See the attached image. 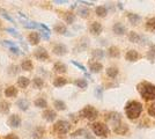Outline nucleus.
<instances>
[{
    "label": "nucleus",
    "instance_id": "nucleus-1",
    "mask_svg": "<svg viewBox=\"0 0 155 139\" xmlns=\"http://www.w3.org/2000/svg\"><path fill=\"white\" fill-rule=\"evenodd\" d=\"M137 88L143 100H146V101L155 100V85L149 84L147 81H142L137 86Z\"/></svg>",
    "mask_w": 155,
    "mask_h": 139
},
{
    "label": "nucleus",
    "instance_id": "nucleus-2",
    "mask_svg": "<svg viewBox=\"0 0 155 139\" xmlns=\"http://www.w3.org/2000/svg\"><path fill=\"white\" fill-rule=\"evenodd\" d=\"M142 113V104L138 101H130L125 106V115L129 119H137Z\"/></svg>",
    "mask_w": 155,
    "mask_h": 139
},
{
    "label": "nucleus",
    "instance_id": "nucleus-3",
    "mask_svg": "<svg viewBox=\"0 0 155 139\" xmlns=\"http://www.w3.org/2000/svg\"><path fill=\"white\" fill-rule=\"evenodd\" d=\"M91 130L94 134H96L97 137H108L109 136V127L107 124L101 123V122H96L91 124Z\"/></svg>",
    "mask_w": 155,
    "mask_h": 139
},
{
    "label": "nucleus",
    "instance_id": "nucleus-4",
    "mask_svg": "<svg viewBox=\"0 0 155 139\" xmlns=\"http://www.w3.org/2000/svg\"><path fill=\"white\" fill-rule=\"evenodd\" d=\"M80 116H82L84 118L88 119V121H94V119H96V117L98 116V111H97L94 107L86 106L84 109L80 111Z\"/></svg>",
    "mask_w": 155,
    "mask_h": 139
},
{
    "label": "nucleus",
    "instance_id": "nucleus-5",
    "mask_svg": "<svg viewBox=\"0 0 155 139\" xmlns=\"http://www.w3.org/2000/svg\"><path fill=\"white\" fill-rule=\"evenodd\" d=\"M70 129H71V124L66 121H58L53 126L54 132L59 133V134H66L70 131Z\"/></svg>",
    "mask_w": 155,
    "mask_h": 139
},
{
    "label": "nucleus",
    "instance_id": "nucleus-6",
    "mask_svg": "<svg viewBox=\"0 0 155 139\" xmlns=\"http://www.w3.org/2000/svg\"><path fill=\"white\" fill-rule=\"evenodd\" d=\"M34 56L38 60H41V61H44V60H46L49 58V53H48V51H46L43 46L37 48V49L35 50V52H34Z\"/></svg>",
    "mask_w": 155,
    "mask_h": 139
},
{
    "label": "nucleus",
    "instance_id": "nucleus-7",
    "mask_svg": "<svg viewBox=\"0 0 155 139\" xmlns=\"http://www.w3.org/2000/svg\"><path fill=\"white\" fill-rule=\"evenodd\" d=\"M8 124H9L11 127H14V129L19 127V126L21 125V118H20L19 115H16V114L11 115V117L8 119Z\"/></svg>",
    "mask_w": 155,
    "mask_h": 139
},
{
    "label": "nucleus",
    "instance_id": "nucleus-8",
    "mask_svg": "<svg viewBox=\"0 0 155 139\" xmlns=\"http://www.w3.org/2000/svg\"><path fill=\"white\" fill-rule=\"evenodd\" d=\"M5 31H7L8 34H11V35H12V36H14V37L19 38V40H20V43H21V44L23 45L25 50H28V46H27L26 44H25V41H23V38H22V36H21V35H20V34L18 33V31H16V30H15L14 28H6V29H5Z\"/></svg>",
    "mask_w": 155,
    "mask_h": 139
},
{
    "label": "nucleus",
    "instance_id": "nucleus-9",
    "mask_svg": "<svg viewBox=\"0 0 155 139\" xmlns=\"http://www.w3.org/2000/svg\"><path fill=\"white\" fill-rule=\"evenodd\" d=\"M52 51H53L54 55H57V56H64L67 52V48L64 44H56V45L53 46Z\"/></svg>",
    "mask_w": 155,
    "mask_h": 139
},
{
    "label": "nucleus",
    "instance_id": "nucleus-10",
    "mask_svg": "<svg viewBox=\"0 0 155 139\" xmlns=\"http://www.w3.org/2000/svg\"><path fill=\"white\" fill-rule=\"evenodd\" d=\"M139 57H140V55L136 50H129L126 52V55H125V58L129 61H137V60L139 59Z\"/></svg>",
    "mask_w": 155,
    "mask_h": 139
},
{
    "label": "nucleus",
    "instance_id": "nucleus-11",
    "mask_svg": "<svg viewBox=\"0 0 155 139\" xmlns=\"http://www.w3.org/2000/svg\"><path fill=\"white\" fill-rule=\"evenodd\" d=\"M89 30H91V33L93 35H100V34L102 33V25L100 23V22H93L91 25V28H89Z\"/></svg>",
    "mask_w": 155,
    "mask_h": 139
},
{
    "label": "nucleus",
    "instance_id": "nucleus-12",
    "mask_svg": "<svg viewBox=\"0 0 155 139\" xmlns=\"http://www.w3.org/2000/svg\"><path fill=\"white\" fill-rule=\"evenodd\" d=\"M56 117H57L56 111L50 110V109H48V110H45V111L43 113V118L45 119L46 122H53V121L56 119Z\"/></svg>",
    "mask_w": 155,
    "mask_h": 139
},
{
    "label": "nucleus",
    "instance_id": "nucleus-13",
    "mask_svg": "<svg viewBox=\"0 0 155 139\" xmlns=\"http://www.w3.org/2000/svg\"><path fill=\"white\" fill-rule=\"evenodd\" d=\"M89 70L93 73H98L103 70V65L95 60V61H91V64H89Z\"/></svg>",
    "mask_w": 155,
    "mask_h": 139
},
{
    "label": "nucleus",
    "instance_id": "nucleus-14",
    "mask_svg": "<svg viewBox=\"0 0 155 139\" xmlns=\"http://www.w3.org/2000/svg\"><path fill=\"white\" fill-rule=\"evenodd\" d=\"M53 70H54V72H56V73L63 74V73H66V71H67V67H66V65H65V64H63V63L58 61V63H56V64L53 65Z\"/></svg>",
    "mask_w": 155,
    "mask_h": 139
},
{
    "label": "nucleus",
    "instance_id": "nucleus-15",
    "mask_svg": "<svg viewBox=\"0 0 155 139\" xmlns=\"http://www.w3.org/2000/svg\"><path fill=\"white\" fill-rule=\"evenodd\" d=\"M112 30H114V33L117 34V35H124V34L126 33V28H125V26H123L122 23H116V25H114Z\"/></svg>",
    "mask_w": 155,
    "mask_h": 139
},
{
    "label": "nucleus",
    "instance_id": "nucleus-16",
    "mask_svg": "<svg viewBox=\"0 0 155 139\" xmlns=\"http://www.w3.org/2000/svg\"><path fill=\"white\" fill-rule=\"evenodd\" d=\"M16 106L19 107L22 111H26V110H28V108H29V102L26 99H20L16 101Z\"/></svg>",
    "mask_w": 155,
    "mask_h": 139
},
{
    "label": "nucleus",
    "instance_id": "nucleus-17",
    "mask_svg": "<svg viewBox=\"0 0 155 139\" xmlns=\"http://www.w3.org/2000/svg\"><path fill=\"white\" fill-rule=\"evenodd\" d=\"M5 95H6V98H14V96L18 95V89L14 86L7 87L5 89Z\"/></svg>",
    "mask_w": 155,
    "mask_h": 139
},
{
    "label": "nucleus",
    "instance_id": "nucleus-18",
    "mask_svg": "<svg viewBox=\"0 0 155 139\" xmlns=\"http://www.w3.org/2000/svg\"><path fill=\"white\" fill-rule=\"evenodd\" d=\"M28 38H29V42L31 44L36 45V44H38L39 40H41V35H39V33H30Z\"/></svg>",
    "mask_w": 155,
    "mask_h": 139
},
{
    "label": "nucleus",
    "instance_id": "nucleus-19",
    "mask_svg": "<svg viewBox=\"0 0 155 139\" xmlns=\"http://www.w3.org/2000/svg\"><path fill=\"white\" fill-rule=\"evenodd\" d=\"M129 40L132 42V43H140L142 40V37L140 35H138L136 31H131L129 34Z\"/></svg>",
    "mask_w": 155,
    "mask_h": 139
},
{
    "label": "nucleus",
    "instance_id": "nucleus-20",
    "mask_svg": "<svg viewBox=\"0 0 155 139\" xmlns=\"http://www.w3.org/2000/svg\"><path fill=\"white\" fill-rule=\"evenodd\" d=\"M127 19H129V21L132 25H138V23L140 22V20H141V18H140L138 14H133V13H129Z\"/></svg>",
    "mask_w": 155,
    "mask_h": 139
},
{
    "label": "nucleus",
    "instance_id": "nucleus-21",
    "mask_svg": "<svg viewBox=\"0 0 155 139\" xmlns=\"http://www.w3.org/2000/svg\"><path fill=\"white\" fill-rule=\"evenodd\" d=\"M29 84H30V81H29L28 78H26V77H19V79H18V85H19L20 88H27Z\"/></svg>",
    "mask_w": 155,
    "mask_h": 139
},
{
    "label": "nucleus",
    "instance_id": "nucleus-22",
    "mask_svg": "<svg viewBox=\"0 0 155 139\" xmlns=\"http://www.w3.org/2000/svg\"><path fill=\"white\" fill-rule=\"evenodd\" d=\"M66 84H67V80L65 79V78H61V77H58V78H56V79L53 80V86L58 87V88L65 86Z\"/></svg>",
    "mask_w": 155,
    "mask_h": 139
},
{
    "label": "nucleus",
    "instance_id": "nucleus-23",
    "mask_svg": "<svg viewBox=\"0 0 155 139\" xmlns=\"http://www.w3.org/2000/svg\"><path fill=\"white\" fill-rule=\"evenodd\" d=\"M32 63L31 60L29 59H25L22 63H21V68L23 70V71H31L32 70Z\"/></svg>",
    "mask_w": 155,
    "mask_h": 139
},
{
    "label": "nucleus",
    "instance_id": "nucleus-24",
    "mask_svg": "<svg viewBox=\"0 0 155 139\" xmlns=\"http://www.w3.org/2000/svg\"><path fill=\"white\" fill-rule=\"evenodd\" d=\"M108 52H109V56L111 57V58H118L119 55H120L119 49H118L117 46H111L109 50H108Z\"/></svg>",
    "mask_w": 155,
    "mask_h": 139
},
{
    "label": "nucleus",
    "instance_id": "nucleus-25",
    "mask_svg": "<svg viewBox=\"0 0 155 139\" xmlns=\"http://www.w3.org/2000/svg\"><path fill=\"white\" fill-rule=\"evenodd\" d=\"M9 109H11V104L8 102H6V101L0 102V113L8 114L9 113Z\"/></svg>",
    "mask_w": 155,
    "mask_h": 139
},
{
    "label": "nucleus",
    "instance_id": "nucleus-26",
    "mask_svg": "<svg viewBox=\"0 0 155 139\" xmlns=\"http://www.w3.org/2000/svg\"><path fill=\"white\" fill-rule=\"evenodd\" d=\"M0 15H1L4 19H6L7 21H9L11 23H14V25H16V23H15V20H14V19L12 18V16H11V15H9V14L7 13L6 11L4 9V8H0Z\"/></svg>",
    "mask_w": 155,
    "mask_h": 139
},
{
    "label": "nucleus",
    "instance_id": "nucleus-27",
    "mask_svg": "<svg viewBox=\"0 0 155 139\" xmlns=\"http://www.w3.org/2000/svg\"><path fill=\"white\" fill-rule=\"evenodd\" d=\"M53 106H54V108L57 109V110H65L66 109V104H65L64 101H61V100H56L54 102H53Z\"/></svg>",
    "mask_w": 155,
    "mask_h": 139
},
{
    "label": "nucleus",
    "instance_id": "nucleus-28",
    "mask_svg": "<svg viewBox=\"0 0 155 139\" xmlns=\"http://www.w3.org/2000/svg\"><path fill=\"white\" fill-rule=\"evenodd\" d=\"M95 13H96L98 16L104 18V16H107L108 11H107V8H105L104 6H98V7H96V9H95Z\"/></svg>",
    "mask_w": 155,
    "mask_h": 139
},
{
    "label": "nucleus",
    "instance_id": "nucleus-29",
    "mask_svg": "<svg viewBox=\"0 0 155 139\" xmlns=\"http://www.w3.org/2000/svg\"><path fill=\"white\" fill-rule=\"evenodd\" d=\"M34 104L36 107H38V108H46V107H48V102H46V100H44L43 98H39V99L35 100Z\"/></svg>",
    "mask_w": 155,
    "mask_h": 139
},
{
    "label": "nucleus",
    "instance_id": "nucleus-30",
    "mask_svg": "<svg viewBox=\"0 0 155 139\" xmlns=\"http://www.w3.org/2000/svg\"><path fill=\"white\" fill-rule=\"evenodd\" d=\"M21 23L26 27V28H30V29L38 28V23H36V22H34V21H28V20L25 21L23 20V21H21Z\"/></svg>",
    "mask_w": 155,
    "mask_h": 139
},
{
    "label": "nucleus",
    "instance_id": "nucleus-31",
    "mask_svg": "<svg viewBox=\"0 0 155 139\" xmlns=\"http://www.w3.org/2000/svg\"><path fill=\"white\" fill-rule=\"evenodd\" d=\"M74 85L78 86L79 88H81V89H84V88H87V86H88V82L84 79H77L74 81Z\"/></svg>",
    "mask_w": 155,
    "mask_h": 139
},
{
    "label": "nucleus",
    "instance_id": "nucleus-32",
    "mask_svg": "<svg viewBox=\"0 0 155 139\" xmlns=\"http://www.w3.org/2000/svg\"><path fill=\"white\" fill-rule=\"evenodd\" d=\"M54 31L58 34H66L67 33V29H66V27L63 23H57L54 26Z\"/></svg>",
    "mask_w": 155,
    "mask_h": 139
},
{
    "label": "nucleus",
    "instance_id": "nucleus-33",
    "mask_svg": "<svg viewBox=\"0 0 155 139\" xmlns=\"http://www.w3.org/2000/svg\"><path fill=\"white\" fill-rule=\"evenodd\" d=\"M146 28H147V30H149V31H155V18L149 19L146 22Z\"/></svg>",
    "mask_w": 155,
    "mask_h": 139
},
{
    "label": "nucleus",
    "instance_id": "nucleus-34",
    "mask_svg": "<svg viewBox=\"0 0 155 139\" xmlns=\"http://www.w3.org/2000/svg\"><path fill=\"white\" fill-rule=\"evenodd\" d=\"M107 74H108V77H110V78H115V77H117V74H118V68L114 66L109 67L107 70Z\"/></svg>",
    "mask_w": 155,
    "mask_h": 139
},
{
    "label": "nucleus",
    "instance_id": "nucleus-35",
    "mask_svg": "<svg viewBox=\"0 0 155 139\" xmlns=\"http://www.w3.org/2000/svg\"><path fill=\"white\" fill-rule=\"evenodd\" d=\"M34 86L36 87L37 89H41V88H43V86H44V81L41 79V78H35L34 79Z\"/></svg>",
    "mask_w": 155,
    "mask_h": 139
},
{
    "label": "nucleus",
    "instance_id": "nucleus-36",
    "mask_svg": "<svg viewBox=\"0 0 155 139\" xmlns=\"http://www.w3.org/2000/svg\"><path fill=\"white\" fill-rule=\"evenodd\" d=\"M64 19L65 21L67 22V23H73L74 22V19H75V16H74V14H72V13H65L64 15Z\"/></svg>",
    "mask_w": 155,
    "mask_h": 139
},
{
    "label": "nucleus",
    "instance_id": "nucleus-37",
    "mask_svg": "<svg viewBox=\"0 0 155 139\" xmlns=\"http://www.w3.org/2000/svg\"><path fill=\"white\" fill-rule=\"evenodd\" d=\"M147 58H148L149 60H152V61L155 60V46H152V48L149 49L148 53H147Z\"/></svg>",
    "mask_w": 155,
    "mask_h": 139
},
{
    "label": "nucleus",
    "instance_id": "nucleus-38",
    "mask_svg": "<svg viewBox=\"0 0 155 139\" xmlns=\"http://www.w3.org/2000/svg\"><path fill=\"white\" fill-rule=\"evenodd\" d=\"M103 56H104V52L102 50H94V51H93V57L96 58V60L101 59Z\"/></svg>",
    "mask_w": 155,
    "mask_h": 139
},
{
    "label": "nucleus",
    "instance_id": "nucleus-39",
    "mask_svg": "<svg viewBox=\"0 0 155 139\" xmlns=\"http://www.w3.org/2000/svg\"><path fill=\"white\" fill-rule=\"evenodd\" d=\"M78 14H79L80 16H82V18H87V16L89 15V11H88L87 8H80V9L78 11Z\"/></svg>",
    "mask_w": 155,
    "mask_h": 139
},
{
    "label": "nucleus",
    "instance_id": "nucleus-40",
    "mask_svg": "<svg viewBox=\"0 0 155 139\" xmlns=\"http://www.w3.org/2000/svg\"><path fill=\"white\" fill-rule=\"evenodd\" d=\"M9 49V51H12V52L14 53V55H22V52H21V50H20V48L16 44L13 46H11V48H8Z\"/></svg>",
    "mask_w": 155,
    "mask_h": 139
},
{
    "label": "nucleus",
    "instance_id": "nucleus-41",
    "mask_svg": "<svg viewBox=\"0 0 155 139\" xmlns=\"http://www.w3.org/2000/svg\"><path fill=\"white\" fill-rule=\"evenodd\" d=\"M148 114L150 115V116L155 117V102H154V103H152V104L149 106V108H148Z\"/></svg>",
    "mask_w": 155,
    "mask_h": 139
},
{
    "label": "nucleus",
    "instance_id": "nucleus-42",
    "mask_svg": "<svg viewBox=\"0 0 155 139\" xmlns=\"http://www.w3.org/2000/svg\"><path fill=\"white\" fill-rule=\"evenodd\" d=\"M71 63H72V64H73V65H74V66L79 67V68H80L81 71H84V72H87V70H86V67H84V65H81L80 63H78V61H74V60H72Z\"/></svg>",
    "mask_w": 155,
    "mask_h": 139
},
{
    "label": "nucleus",
    "instance_id": "nucleus-43",
    "mask_svg": "<svg viewBox=\"0 0 155 139\" xmlns=\"http://www.w3.org/2000/svg\"><path fill=\"white\" fill-rule=\"evenodd\" d=\"M1 43H2V45L7 46V48H11V46L15 45V43H14V42H12V41H2Z\"/></svg>",
    "mask_w": 155,
    "mask_h": 139
},
{
    "label": "nucleus",
    "instance_id": "nucleus-44",
    "mask_svg": "<svg viewBox=\"0 0 155 139\" xmlns=\"http://www.w3.org/2000/svg\"><path fill=\"white\" fill-rule=\"evenodd\" d=\"M4 139H19V137H18L16 134H14V133H9V134H7Z\"/></svg>",
    "mask_w": 155,
    "mask_h": 139
},
{
    "label": "nucleus",
    "instance_id": "nucleus-45",
    "mask_svg": "<svg viewBox=\"0 0 155 139\" xmlns=\"http://www.w3.org/2000/svg\"><path fill=\"white\" fill-rule=\"evenodd\" d=\"M101 87H98L96 91H95V94H97V96H98V99H101V96H102V94H101V89H100Z\"/></svg>",
    "mask_w": 155,
    "mask_h": 139
}]
</instances>
